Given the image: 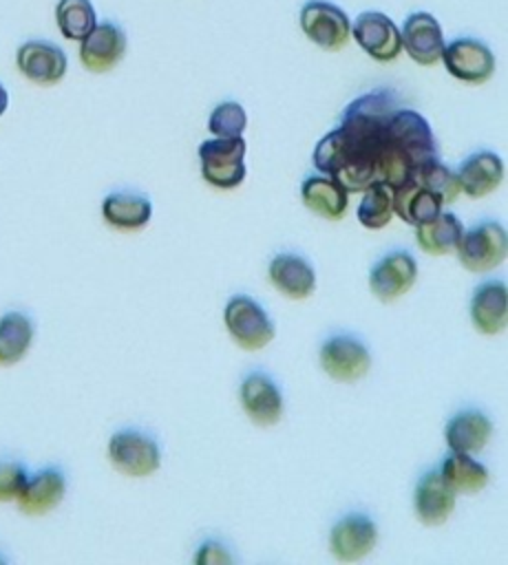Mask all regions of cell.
<instances>
[{
  "label": "cell",
  "mask_w": 508,
  "mask_h": 565,
  "mask_svg": "<svg viewBox=\"0 0 508 565\" xmlns=\"http://www.w3.org/2000/svg\"><path fill=\"white\" fill-rule=\"evenodd\" d=\"M267 278L276 291L292 300H305L316 289V271L311 263L292 252H281L269 260Z\"/></svg>",
  "instance_id": "obj_20"
},
{
  "label": "cell",
  "mask_w": 508,
  "mask_h": 565,
  "mask_svg": "<svg viewBox=\"0 0 508 565\" xmlns=\"http://www.w3.org/2000/svg\"><path fill=\"white\" fill-rule=\"evenodd\" d=\"M66 494V477L57 466L40 468L27 477L24 488L18 494V508L22 514L42 516L57 508Z\"/></svg>",
  "instance_id": "obj_19"
},
{
  "label": "cell",
  "mask_w": 508,
  "mask_h": 565,
  "mask_svg": "<svg viewBox=\"0 0 508 565\" xmlns=\"http://www.w3.org/2000/svg\"><path fill=\"white\" fill-rule=\"evenodd\" d=\"M442 62L455 79L466 84H484L495 73V55L477 38H455L444 44Z\"/></svg>",
  "instance_id": "obj_10"
},
{
  "label": "cell",
  "mask_w": 508,
  "mask_h": 565,
  "mask_svg": "<svg viewBox=\"0 0 508 565\" xmlns=\"http://www.w3.org/2000/svg\"><path fill=\"white\" fill-rule=\"evenodd\" d=\"M358 46L378 62H391L402 51V38L395 22L380 11H362L351 24Z\"/></svg>",
  "instance_id": "obj_13"
},
{
  "label": "cell",
  "mask_w": 508,
  "mask_h": 565,
  "mask_svg": "<svg viewBox=\"0 0 508 565\" xmlns=\"http://www.w3.org/2000/svg\"><path fill=\"white\" fill-rule=\"evenodd\" d=\"M400 38H402V49H406L413 62L422 66H433L442 60V51L446 42L435 15L426 11H415L406 15Z\"/></svg>",
  "instance_id": "obj_16"
},
{
  "label": "cell",
  "mask_w": 508,
  "mask_h": 565,
  "mask_svg": "<svg viewBox=\"0 0 508 565\" xmlns=\"http://www.w3.org/2000/svg\"><path fill=\"white\" fill-rule=\"evenodd\" d=\"M18 71L38 86H53L66 75V53L49 40H29L15 53Z\"/></svg>",
  "instance_id": "obj_14"
},
{
  "label": "cell",
  "mask_w": 508,
  "mask_h": 565,
  "mask_svg": "<svg viewBox=\"0 0 508 565\" xmlns=\"http://www.w3.org/2000/svg\"><path fill=\"white\" fill-rule=\"evenodd\" d=\"M126 33L115 22H97L80 44V62L91 73H108L126 55Z\"/></svg>",
  "instance_id": "obj_15"
},
{
  "label": "cell",
  "mask_w": 508,
  "mask_h": 565,
  "mask_svg": "<svg viewBox=\"0 0 508 565\" xmlns=\"http://www.w3.org/2000/svg\"><path fill=\"white\" fill-rule=\"evenodd\" d=\"M303 205L327 221H340L349 205V192L327 174H311L300 185Z\"/></svg>",
  "instance_id": "obj_23"
},
{
  "label": "cell",
  "mask_w": 508,
  "mask_h": 565,
  "mask_svg": "<svg viewBox=\"0 0 508 565\" xmlns=\"http://www.w3.org/2000/svg\"><path fill=\"white\" fill-rule=\"evenodd\" d=\"M108 459L126 477H150L161 466V448L139 428H121L108 439Z\"/></svg>",
  "instance_id": "obj_5"
},
{
  "label": "cell",
  "mask_w": 508,
  "mask_h": 565,
  "mask_svg": "<svg viewBox=\"0 0 508 565\" xmlns=\"http://www.w3.org/2000/svg\"><path fill=\"white\" fill-rule=\"evenodd\" d=\"M152 201L139 192H110L102 201V218L121 232H135L148 225Z\"/></svg>",
  "instance_id": "obj_25"
},
{
  "label": "cell",
  "mask_w": 508,
  "mask_h": 565,
  "mask_svg": "<svg viewBox=\"0 0 508 565\" xmlns=\"http://www.w3.org/2000/svg\"><path fill=\"white\" fill-rule=\"evenodd\" d=\"M413 179H417L422 185H426L431 192H435L444 205L453 203L462 194L455 172L451 168H446L440 159H433V161L424 163L422 168H417L413 172Z\"/></svg>",
  "instance_id": "obj_31"
},
{
  "label": "cell",
  "mask_w": 508,
  "mask_h": 565,
  "mask_svg": "<svg viewBox=\"0 0 508 565\" xmlns=\"http://www.w3.org/2000/svg\"><path fill=\"white\" fill-rule=\"evenodd\" d=\"M504 174H506V168L501 157L490 150H479L468 154L455 172L459 190L468 199H484L490 192H495L501 185Z\"/></svg>",
  "instance_id": "obj_21"
},
{
  "label": "cell",
  "mask_w": 508,
  "mask_h": 565,
  "mask_svg": "<svg viewBox=\"0 0 508 565\" xmlns=\"http://www.w3.org/2000/svg\"><path fill=\"white\" fill-rule=\"evenodd\" d=\"M27 468L20 461H0V501L18 499L27 483Z\"/></svg>",
  "instance_id": "obj_33"
},
{
  "label": "cell",
  "mask_w": 508,
  "mask_h": 565,
  "mask_svg": "<svg viewBox=\"0 0 508 565\" xmlns=\"http://www.w3.org/2000/svg\"><path fill=\"white\" fill-rule=\"evenodd\" d=\"M378 543V525L364 512L340 516L329 532V552L342 563H353L373 552Z\"/></svg>",
  "instance_id": "obj_11"
},
{
  "label": "cell",
  "mask_w": 508,
  "mask_h": 565,
  "mask_svg": "<svg viewBox=\"0 0 508 565\" xmlns=\"http://www.w3.org/2000/svg\"><path fill=\"white\" fill-rule=\"evenodd\" d=\"M223 324L243 351H261L276 335L274 320L265 307L247 294H236L225 302Z\"/></svg>",
  "instance_id": "obj_4"
},
{
  "label": "cell",
  "mask_w": 508,
  "mask_h": 565,
  "mask_svg": "<svg viewBox=\"0 0 508 565\" xmlns=\"http://www.w3.org/2000/svg\"><path fill=\"white\" fill-rule=\"evenodd\" d=\"M320 369L336 382H358L371 371V351L351 333L329 335L320 344Z\"/></svg>",
  "instance_id": "obj_7"
},
{
  "label": "cell",
  "mask_w": 508,
  "mask_h": 565,
  "mask_svg": "<svg viewBox=\"0 0 508 565\" xmlns=\"http://www.w3.org/2000/svg\"><path fill=\"white\" fill-rule=\"evenodd\" d=\"M455 252L464 269L477 271V274L490 271L506 260V252H508L506 230L497 221L475 223L470 230H464Z\"/></svg>",
  "instance_id": "obj_6"
},
{
  "label": "cell",
  "mask_w": 508,
  "mask_h": 565,
  "mask_svg": "<svg viewBox=\"0 0 508 565\" xmlns=\"http://www.w3.org/2000/svg\"><path fill=\"white\" fill-rule=\"evenodd\" d=\"M457 494L444 481L440 470L424 472L413 490V512L420 523L428 527H437L448 521L455 510Z\"/></svg>",
  "instance_id": "obj_17"
},
{
  "label": "cell",
  "mask_w": 508,
  "mask_h": 565,
  "mask_svg": "<svg viewBox=\"0 0 508 565\" xmlns=\"http://www.w3.org/2000/svg\"><path fill=\"white\" fill-rule=\"evenodd\" d=\"M7 106H9V93H7V88L0 84V117L4 115Z\"/></svg>",
  "instance_id": "obj_35"
},
{
  "label": "cell",
  "mask_w": 508,
  "mask_h": 565,
  "mask_svg": "<svg viewBox=\"0 0 508 565\" xmlns=\"http://www.w3.org/2000/svg\"><path fill=\"white\" fill-rule=\"evenodd\" d=\"M493 437V422L479 408H464L455 413L444 428V441L448 450H459L475 455L479 452Z\"/></svg>",
  "instance_id": "obj_22"
},
{
  "label": "cell",
  "mask_w": 508,
  "mask_h": 565,
  "mask_svg": "<svg viewBox=\"0 0 508 565\" xmlns=\"http://www.w3.org/2000/svg\"><path fill=\"white\" fill-rule=\"evenodd\" d=\"M194 563H199V565H230V563H234V556L230 554V550L221 541L208 539L199 545V550L194 554Z\"/></svg>",
  "instance_id": "obj_34"
},
{
  "label": "cell",
  "mask_w": 508,
  "mask_h": 565,
  "mask_svg": "<svg viewBox=\"0 0 508 565\" xmlns=\"http://www.w3.org/2000/svg\"><path fill=\"white\" fill-rule=\"evenodd\" d=\"M247 143L243 137H212L199 146L201 177L219 190H234L245 181Z\"/></svg>",
  "instance_id": "obj_3"
},
{
  "label": "cell",
  "mask_w": 508,
  "mask_h": 565,
  "mask_svg": "<svg viewBox=\"0 0 508 565\" xmlns=\"http://www.w3.org/2000/svg\"><path fill=\"white\" fill-rule=\"evenodd\" d=\"M393 214L409 225H420L435 218L442 212V199L422 185L417 179H406L404 183L391 188Z\"/></svg>",
  "instance_id": "obj_24"
},
{
  "label": "cell",
  "mask_w": 508,
  "mask_h": 565,
  "mask_svg": "<svg viewBox=\"0 0 508 565\" xmlns=\"http://www.w3.org/2000/svg\"><path fill=\"white\" fill-rule=\"evenodd\" d=\"M55 20L60 33L66 40L75 42H82L97 24V15L91 0H60L55 7Z\"/></svg>",
  "instance_id": "obj_30"
},
{
  "label": "cell",
  "mask_w": 508,
  "mask_h": 565,
  "mask_svg": "<svg viewBox=\"0 0 508 565\" xmlns=\"http://www.w3.org/2000/svg\"><path fill=\"white\" fill-rule=\"evenodd\" d=\"M400 106L393 88H373L349 102L338 126L316 143L314 168L342 183L347 192H362L371 181H378V152L389 119Z\"/></svg>",
  "instance_id": "obj_1"
},
{
  "label": "cell",
  "mask_w": 508,
  "mask_h": 565,
  "mask_svg": "<svg viewBox=\"0 0 508 565\" xmlns=\"http://www.w3.org/2000/svg\"><path fill=\"white\" fill-rule=\"evenodd\" d=\"M239 402L252 424L263 428L276 426L285 413V399L278 384L263 371H252L241 380Z\"/></svg>",
  "instance_id": "obj_9"
},
{
  "label": "cell",
  "mask_w": 508,
  "mask_h": 565,
  "mask_svg": "<svg viewBox=\"0 0 508 565\" xmlns=\"http://www.w3.org/2000/svg\"><path fill=\"white\" fill-rule=\"evenodd\" d=\"M433 159H440V150L426 117L413 108L400 106L389 119L384 141L378 152V181L395 188Z\"/></svg>",
  "instance_id": "obj_2"
},
{
  "label": "cell",
  "mask_w": 508,
  "mask_h": 565,
  "mask_svg": "<svg viewBox=\"0 0 508 565\" xmlns=\"http://www.w3.org/2000/svg\"><path fill=\"white\" fill-rule=\"evenodd\" d=\"M468 316L481 335H497L506 327L508 316V289L504 280L479 282L468 302Z\"/></svg>",
  "instance_id": "obj_18"
},
{
  "label": "cell",
  "mask_w": 508,
  "mask_h": 565,
  "mask_svg": "<svg viewBox=\"0 0 508 565\" xmlns=\"http://www.w3.org/2000/svg\"><path fill=\"white\" fill-rule=\"evenodd\" d=\"M455 494H475L488 483V468L468 452L448 450L437 468Z\"/></svg>",
  "instance_id": "obj_26"
},
{
  "label": "cell",
  "mask_w": 508,
  "mask_h": 565,
  "mask_svg": "<svg viewBox=\"0 0 508 565\" xmlns=\"http://www.w3.org/2000/svg\"><path fill=\"white\" fill-rule=\"evenodd\" d=\"M362 199L358 205V221L367 230H382L393 218V196L391 188L382 181H371L362 190Z\"/></svg>",
  "instance_id": "obj_29"
},
{
  "label": "cell",
  "mask_w": 508,
  "mask_h": 565,
  "mask_svg": "<svg viewBox=\"0 0 508 565\" xmlns=\"http://www.w3.org/2000/svg\"><path fill=\"white\" fill-rule=\"evenodd\" d=\"M245 128H247L245 108L232 99L216 104L208 117V130L214 137H243Z\"/></svg>",
  "instance_id": "obj_32"
},
{
  "label": "cell",
  "mask_w": 508,
  "mask_h": 565,
  "mask_svg": "<svg viewBox=\"0 0 508 565\" xmlns=\"http://www.w3.org/2000/svg\"><path fill=\"white\" fill-rule=\"evenodd\" d=\"M303 33L325 51H340L351 35V20L329 0H309L300 9Z\"/></svg>",
  "instance_id": "obj_8"
},
{
  "label": "cell",
  "mask_w": 508,
  "mask_h": 565,
  "mask_svg": "<svg viewBox=\"0 0 508 565\" xmlns=\"http://www.w3.org/2000/svg\"><path fill=\"white\" fill-rule=\"evenodd\" d=\"M417 280V260L406 249L384 254L369 271V289L380 302H393Z\"/></svg>",
  "instance_id": "obj_12"
},
{
  "label": "cell",
  "mask_w": 508,
  "mask_h": 565,
  "mask_svg": "<svg viewBox=\"0 0 508 565\" xmlns=\"http://www.w3.org/2000/svg\"><path fill=\"white\" fill-rule=\"evenodd\" d=\"M35 338L33 320L24 311L0 316V366H13L29 353Z\"/></svg>",
  "instance_id": "obj_27"
},
{
  "label": "cell",
  "mask_w": 508,
  "mask_h": 565,
  "mask_svg": "<svg viewBox=\"0 0 508 565\" xmlns=\"http://www.w3.org/2000/svg\"><path fill=\"white\" fill-rule=\"evenodd\" d=\"M462 234L464 223L451 212H440L435 218L415 225V241L431 256L453 254L459 245Z\"/></svg>",
  "instance_id": "obj_28"
}]
</instances>
